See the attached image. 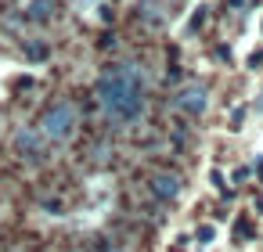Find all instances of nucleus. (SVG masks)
I'll use <instances>...</instances> for the list:
<instances>
[{"label": "nucleus", "mask_w": 263, "mask_h": 252, "mask_svg": "<svg viewBox=\"0 0 263 252\" xmlns=\"http://www.w3.org/2000/svg\"><path fill=\"white\" fill-rule=\"evenodd\" d=\"M76 4H83V0H76Z\"/></svg>", "instance_id": "9"}, {"label": "nucleus", "mask_w": 263, "mask_h": 252, "mask_svg": "<svg viewBox=\"0 0 263 252\" xmlns=\"http://www.w3.org/2000/svg\"><path fill=\"white\" fill-rule=\"evenodd\" d=\"M15 148H18L22 159H44V133L40 130H18Z\"/></svg>", "instance_id": "4"}, {"label": "nucleus", "mask_w": 263, "mask_h": 252, "mask_svg": "<svg viewBox=\"0 0 263 252\" xmlns=\"http://www.w3.org/2000/svg\"><path fill=\"white\" fill-rule=\"evenodd\" d=\"M51 8H54L51 0H33L26 11H29V18H33V22H47V18H51Z\"/></svg>", "instance_id": "6"}, {"label": "nucleus", "mask_w": 263, "mask_h": 252, "mask_svg": "<svg viewBox=\"0 0 263 252\" xmlns=\"http://www.w3.org/2000/svg\"><path fill=\"white\" fill-rule=\"evenodd\" d=\"M148 187H152V195H155V198L173 202V198L180 195V177H177V173H155V177L148 180Z\"/></svg>", "instance_id": "5"}, {"label": "nucleus", "mask_w": 263, "mask_h": 252, "mask_svg": "<svg viewBox=\"0 0 263 252\" xmlns=\"http://www.w3.org/2000/svg\"><path fill=\"white\" fill-rule=\"evenodd\" d=\"M177 108L180 112H191V115H202L205 112V87H198V83L180 87L177 90Z\"/></svg>", "instance_id": "3"}, {"label": "nucleus", "mask_w": 263, "mask_h": 252, "mask_svg": "<svg viewBox=\"0 0 263 252\" xmlns=\"http://www.w3.org/2000/svg\"><path fill=\"white\" fill-rule=\"evenodd\" d=\"M29 58H47V47H36V44H33V47H29Z\"/></svg>", "instance_id": "8"}, {"label": "nucleus", "mask_w": 263, "mask_h": 252, "mask_svg": "<svg viewBox=\"0 0 263 252\" xmlns=\"http://www.w3.org/2000/svg\"><path fill=\"white\" fill-rule=\"evenodd\" d=\"M76 126H80V112L72 101H58L40 115V133H44V141H54V144L69 141L76 133Z\"/></svg>", "instance_id": "2"}, {"label": "nucleus", "mask_w": 263, "mask_h": 252, "mask_svg": "<svg viewBox=\"0 0 263 252\" xmlns=\"http://www.w3.org/2000/svg\"><path fill=\"white\" fill-rule=\"evenodd\" d=\"M213 238H216V227L202 223V227H198V241H213Z\"/></svg>", "instance_id": "7"}, {"label": "nucleus", "mask_w": 263, "mask_h": 252, "mask_svg": "<svg viewBox=\"0 0 263 252\" xmlns=\"http://www.w3.org/2000/svg\"><path fill=\"white\" fill-rule=\"evenodd\" d=\"M94 94H98L101 112L112 123H119V126L137 123L141 112H144V72H141V65H134V62L108 65L98 76Z\"/></svg>", "instance_id": "1"}]
</instances>
